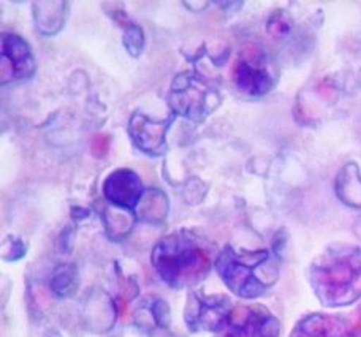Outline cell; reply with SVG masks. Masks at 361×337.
Wrapping results in <instances>:
<instances>
[{
	"label": "cell",
	"mask_w": 361,
	"mask_h": 337,
	"mask_svg": "<svg viewBox=\"0 0 361 337\" xmlns=\"http://www.w3.org/2000/svg\"><path fill=\"white\" fill-rule=\"evenodd\" d=\"M173 118L165 121H154L145 114L135 113L128 125V133H130L135 145L141 151L149 155H160L165 152V136L171 125Z\"/></svg>",
	"instance_id": "cell-8"
},
{
	"label": "cell",
	"mask_w": 361,
	"mask_h": 337,
	"mask_svg": "<svg viewBox=\"0 0 361 337\" xmlns=\"http://www.w3.org/2000/svg\"><path fill=\"white\" fill-rule=\"evenodd\" d=\"M73 278H75V271L72 268L63 266L57 269L53 278V288L56 290V293L67 295L68 291L73 288Z\"/></svg>",
	"instance_id": "cell-13"
},
{
	"label": "cell",
	"mask_w": 361,
	"mask_h": 337,
	"mask_svg": "<svg viewBox=\"0 0 361 337\" xmlns=\"http://www.w3.org/2000/svg\"><path fill=\"white\" fill-rule=\"evenodd\" d=\"M56 6L57 2H51V15H48L44 4H35V19L38 23V29L43 34H54V32L61 29V24L63 23V8H66V4H61L57 10Z\"/></svg>",
	"instance_id": "cell-12"
},
{
	"label": "cell",
	"mask_w": 361,
	"mask_h": 337,
	"mask_svg": "<svg viewBox=\"0 0 361 337\" xmlns=\"http://www.w3.org/2000/svg\"><path fill=\"white\" fill-rule=\"evenodd\" d=\"M292 337H349L345 325L334 317L311 315L300 321Z\"/></svg>",
	"instance_id": "cell-11"
},
{
	"label": "cell",
	"mask_w": 361,
	"mask_h": 337,
	"mask_svg": "<svg viewBox=\"0 0 361 337\" xmlns=\"http://www.w3.org/2000/svg\"><path fill=\"white\" fill-rule=\"evenodd\" d=\"M103 193L108 202L114 206L133 209L143 197V187L133 171L118 170L106 178L103 184Z\"/></svg>",
	"instance_id": "cell-9"
},
{
	"label": "cell",
	"mask_w": 361,
	"mask_h": 337,
	"mask_svg": "<svg viewBox=\"0 0 361 337\" xmlns=\"http://www.w3.org/2000/svg\"><path fill=\"white\" fill-rule=\"evenodd\" d=\"M35 70L30 48L21 37L5 34L2 38V82L29 78Z\"/></svg>",
	"instance_id": "cell-7"
},
{
	"label": "cell",
	"mask_w": 361,
	"mask_h": 337,
	"mask_svg": "<svg viewBox=\"0 0 361 337\" xmlns=\"http://www.w3.org/2000/svg\"><path fill=\"white\" fill-rule=\"evenodd\" d=\"M225 337H277L279 321L263 307H241L231 312Z\"/></svg>",
	"instance_id": "cell-6"
},
{
	"label": "cell",
	"mask_w": 361,
	"mask_h": 337,
	"mask_svg": "<svg viewBox=\"0 0 361 337\" xmlns=\"http://www.w3.org/2000/svg\"><path fill=\"white\" fill-rule=\"evenodd\" d=\"M152 264L159 276L175 288L198 282L211 268V250L189 231L164 238L152 252Z\"/></svg>",
	"instance_id": "cell-1"
},
{
	"label": "cell",
	"mask_w": 361,
	"mask_h": 337,
	"mask_svg": "<svg viewBox=\"0 0 361 337\" xmlns=\"http://www.w3.org/2000/svg\"><path fill=\"white\" fill-rule=\"evenodd\" d=\"M143 43H145L143 30H141L138 25H135V24L127 25L124 44H126V48L130 51V54H133V56L140 54L141 48H143Z\"/></svg>",
	"instance_id": "cell-14"
},
{
	"label": "cell",
	"mask_w": 361,
	"mask_h": 337,
	"mask_svg": "<svg viewBox=\"0 0 361 337\" xmlns=\"http://www.w3.org/2000/svg\"><path fill=\"white\" fill-rule=\"evenodd\" d=\"M231 315V302L225 296H204L200 293L190 295L187 302L185 321L193 331H219L227 326Z\"/></svg>",
	"instance_id": "cell-5"
},
{
	"label": "cell",
	"mask_w": 361,
	"mask_h": 337,
	"mask_svg": "<svg viewBox=\"0 0 361 337\" xmlns=\"http://www.w3.org/2000/svg\"><path fill=\"white\" fill-rule=\"evenodd\" d=\"M221 97L217 89L203 80L197 71H185L175 78L171 84L170 105L176 114L192 121H203L216 109Z\"/></svg>",
	"instance_id": "cell-4"
},
{
	"label": "cell",
	"mask_w": 361,
	"mask_h": 337,
	"mask_svg": "<svg viewBox=\"0 0 361 337\" xmlns=\"http://www.w3.org/2000/svg\"><path fill=\"white\" fill-rule=\"evenodd\" d=\"M233 76L238 89L250 95H262L273 87V78L257 59H238Z\"/></svg>",
	"instance_id": "cell-10"
},
{
	"label": "cell",
	"mask_w": 361,
	"mask_h": 337,
	"mask_svg": "<svg viewBox=\"0 0 361 337\" xmlns=\"http://www.w3.org/2000/svg\"><path fill=\"white\" fill-rule=\"evenodd\" d=\"M216 268L227 287L246 300L265 293L277 277L276 266L271 263L267 250L238 254L233 249L225 247L217 258Z\"/></svg>",
	"instance_id": "cell-3"
},
{
	"label": "cell",
	"mask_w": 361,
	"mask_h": 337,
	"mask_svg": "<svg viewBox=\"0 0 361 337\" xmlns=\"http://www.w3.org/2000/svg\"><path fill=\"white\" fill-rule=\"evenodd\" d=\"M312 285L325 306H347L361 296V252L353 247L328 250L314 263Z\"/></svg>",
	"instance_id": "cell-2"
}]
</instances>
